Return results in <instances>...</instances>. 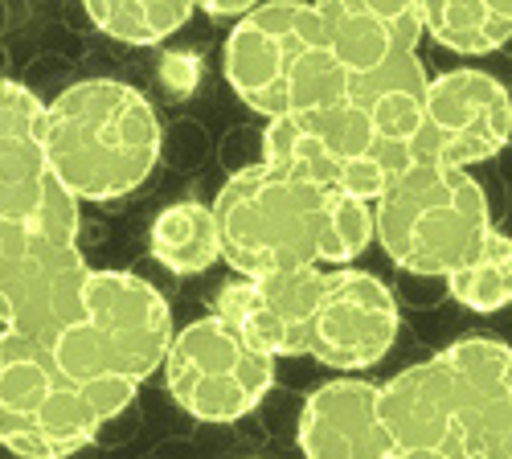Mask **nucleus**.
Segmentation results:
<instances>
[{
	"instance_id": "obj_14",
	"label": "nucleus",
	"mask_w": 512,
	"mask_h": 459,
	"mask_svg": "<svg viewBox=\"0 0 512 459\" xmlns=\"http://www.w3.org/2000/svg\"><path fill=\"white\" fill-rule=\"evenodd\" d=\"M312 9L349 74H373L414 58L426 33L418 0H312Z\"/></svg>"
},
{
	"instance_id": "obj_19",
	"label": "nucleus",
	"mask_w": 512,
	"mask_h": 459,
	"mask_svg": "<svg viewBox=\"0 0 512 459\" xmlns=\"http://www.w3.org/2000/svg\"><path fill=\"white\" fill-rule=\"evenodd\" d=\"M91 25L123 46H160L185 29L197 0H82Z\"/></svg>"
},
{
	"instance_id": "obj_2",
	"label": "nucleus",
	"mask_w": 512,
	"mask_h": 459,
	"mask_svg": "<svg viewBox=\"0 0 512 459\" xmlns=\"http://www.w3.org/2000/svg\"><path fill=\"white\" fill-rule=\"evenodd\" d=\"M222 259L238 275L345 267L373 242V205L271 164L238 169L213 197Z\"/></svg>"
},
{
	"instance_id": "obj_22",
	"label": "nucleus",
	"mask_w": 512,
	"mask_h": 459,
	"mask_svg": "<svg viewBox=\"0 0 512 459\" xmlns=\"http://www.w3.org/2000/svg\"><path fill=\"white\" fill-rule=\"evenodd\" d=\"M160 78H164L177 95H189V91L197 87V78H201V62L189 58V54H168V58L160 62Z\"/></svg>"
},
{
	"instance_id": "obj_20",
	"label": "nucleus",
	"mask_w": 512,
	"mask_h": 459,
	"mask_svg": "<svg viewBox=\"0 0 512 459\" xmlns=\"http://www.w3.org/2000/svg\"><path fill=\"white\" fill-rule=\"evenodd\" d=\"M451 300L472 312H500L512 304V238L488 230V238L447 275Z\"/></svg>"
},
{
	"instance_id": "obj_11",
	"label": "nucleus",
	"mask_w": 512,
	"mask_h": 459,
	"mask_svg": "<svg viewBox=\"0 0 512 459\" xmlns=\"http://www.w3.org/2000/svg\"><path fill=\"white\" fill-rule=\"evenodd\" d=\"M512 136V95L500 78L459 66L426 82L422 119L414 136V160L467 164L492 160Z\"/></svg>"
},
{
	"instance_id": "obj_12",
	"label": "nucleus",
	"mask_w": 512,
	"mask_h": 459,
	"mask_svg": "<svg viewBox=\"0 0 512 459\" xmlns=\"http://www.w3.org/2000/svg\"><path fill=\"white\" fill-rule=\"evenodd\" d=\"M398 328V304L386 283L357 267H332L324 271L304 357L340 373L369 369L394 349Z\"/></svg>"
},
{
	"instance_id": "obj_18",
	"label": "nucleus",
	"mask_w": 512,
	"mask_h": 459,
	"mask_svg": "<svg viewBox=\"0 0 512 459\" xmlns=\"http://www.w3.org/2000/svg\"><path fill=\"white\" fill-rule=\"evenodd\" d=\"M46 103L13 78H0V181H25L46 169Z\"/></svg>"
},
{
	"instance_id": "obj_9",
	"label": "nucleus",
	"mask_w": 512,
	"mask_h": 459,
	"mask_svg": "<svg viewBox=\"0 0 512 459\" xmlns=\"http://www.w3.org/2000/svg\"><path fill=\"white\" fill-rule=\"evenodd\" d=\"M492 210L484 185L451 164L414 160L373 201V238L414 275H451L488 238Z\"/></svg>"
},
{
	"instance_id": "obj_8",
	"label": "nucleus",
	"mask_w": 512,
	"mask_h": 459,
	"mask_svg": "<svg viewBox=\"0 0 512 459\" xmlns=\"http://www.w3.org/2000/svg\"><path fill=\"white\" fill-rule=\"evenodd\" d=\"M173 332V312L144 275L91 271L82 312L50 341V353L74 382L136 398L164 365Z\"/></svg>"
},
{
	"instance_id": "obj_21",
	"label": "nucleus",
	"mask_w": 512,
	"mask_h": 459,
	"mask_svg": "<svg viewBox=\"0 0 512 459\" xmlns=\"http://www.w3.org/2000/svg\"><path fill=\"white\" fill-rule=\"evenodd\" d=\"M480 459H512V373L504 378V386H500V394L492 402Z\"/></svg>"
},
{
	"instance_id": "obj_13",
	"label": "nucleus",
	"mask_w": 512,
	"mask_h": 459,
	"mask_svg": "<svg viewBox=\"0 0 512 459\" xmlns=\"http://www.w3.org/2000/svg\"><path fill=\"white\" fill-rule=\"evenodd\" d=\"M324 291V267H295L275 275H242L213 296V316H222L242 341L267 357H304L312 312Z\"/></svg>"
},
{
	"instance_id": "obj_1",
	"label": "nucleus",
	"mask_w": 512,
	"mask_h": 459,
	"mask_svg": "<svg viewBox=\"0 0 512 459\" xmlns=\"http://www.w3.org/2000/svg\"><path fill=\"white\" fill-rule=\"evenodd\" d=\"M426 82L418 54L373 74H349L332 103L267 123L263 164L373 205L414 164Z\"/></svg>"
},
{
	"instance_id": "obj_3",
	"label": "nucleus",
	"mask_w": 512,
	"mask_h": 459,
	"mask_svg": "<svg viewBox=\"0 0 512 459\" xmlns=\"http://www.w3.org/2000/svg\"><path fill=\"white\" fill-rule=\"evenodd\" d=\"M91 263L78 250V197L50 173L0 181V328L54 341L82 312Z\"/></svg>"
},
{
	"instance_id": "obj_16",
	"label": "nucleus",
	"mask_w": 512,
	"mask_h": 459,
	"mask_svg": "<svg viewBox=\"0 0 512 459\" xmlns=\"http://www.w3.org/2000/svg\"><path fill=\"white\" fill-rule=\"evenodd\" d=\"M152 259L173 275H201L222 259V234L213 205L205 201H173L152 218L148 230Z\"/></svg>"
},
{
	"instance_id": "obj_17",
	"label": "nucleus",
	"mask_w": 512,
	"mask_h": 459,
	"mask_svg": "<svg viewBox=\"0 0 512 459\" xmlns=\"http://www.w3.org/2000/svg\"><path fill=\"white\" fill-rule=\"evenodd\" d=\"M422 29L443 50L480 58L512 41V0H418Z\"/></svg>"
},
{
	"instance_id": "obj_6",
	"label": "nucleus",
	"mask_w": 512,
	"mask_h": 459,
	"mask_svg": "<svg viewBox=\"0 0 512 459\" xmlns=\"http://www.w3.org/2000/svg\"><path fill=\"white\" fill-rule=\"evenodd\" d=\"M222 74L267 123L316 111L349 87V70L332 54L312 0H263L234 21L222 46Z\"/></svg>"
},
{
	"instance_id": "obj_4",
	"label": "nucleus",
	"mask_w": 512,
	"mask_h": 459,
	"mask_svg": "<svg viewBox=\"0 0 512 459\" xmlns=\"http://www.w3.org/2000/svg\"><path fill=\"white\" fill-rule=\"evenodd\" d=\"M512 373V349L463 337L377 386L394 459H480L492 402Z\"/></svg>"
},
{
	"instance_id": "obj_23",
	"label": "nucleus",
	"mask_w": 512,
	"mask_h": 459,
	"mask_svg": "<svg viewBox=\"0 0 512 459\" xmlns=\"http://www.w3.org/2000/svg\"><path fill=\"white\" fill-rule=\"evenodd\" d=\"M263 0H197V9L218 17V21H242L246 13H254Z\"/></svg>"
},
{
	"instance_id": "obj_5",
	"label": "nucleus",
	"mask_w": 512,
	"mask_h": 459,
	"mask_svg": "<svg viewBox=\"0 0 512 459\" xmlns=\"http://www.w3.org/2000/svg\"><path fill=\"white\" fill-rule=\"evenodd\" d=\"M50 177L78 201H115L140 189L160 160L152 103L115 78H82L46 103L41 128Z\"/></svg>"
},
{
	"instance_id": "obj_24",
	"label": "nucleus",
	"mask_w": 512,
	"mask_h": 459,
	"mask_svg": "<svg viewBox=\"0 0 512 459\" xmlns=\"http://www.w3.org/2000/svg\"><path fill=\"white\" fill-rule=\"evenodd\" d=\"M508 95H512V91H508Z\"/></svg>"
},
{
	"instance_id": "obj_10",
	"label": "nucleus",
	"mask_w": 512,
	"mask_h": 459,
	"mask_svg": "<svg viewBox=\"0 0 512 459\" xmlns=\"http://www.w3.org/2000/svg\"><path fill=\"white\" fill-rule=\"evenodd\" d=\"M173 402L197 423H238L275 386V357L259 353L222 316H201L173 332L164 353Z\"/></svg>"
},
{
	"instance_id": "obj_7",
	"label": "nucleus",
	"mask_w": 512,
	"mask_h": 459,
	"mask_svg": "<svg viewBox=\"0 0 512 459\" xmlns=\"http://www.w3.org/2000/svg\"><path fill=\"white\" fill-rule=\"evenodd\" d=\"M132 398L82 386L46 341L0 328V447L21 459H66L99 439Z\"/></svg>"
},
{
	"instance_id": "obj_15",
	"label": "nucleus",
	"mask_w": 512,
	"mask_h": 459,
	"mask_svg": "<svg viewBox=\"0 0 512 459\" xmlns=\"http://www.w3.org/2000/svg\"><path fill=\"white\" fill-rule=\"evenodd\" d=\"M304 459H394L377 410V386L336 378L308 394L295 427Z\"/></svg>"
}]
</instances>
